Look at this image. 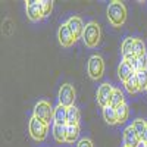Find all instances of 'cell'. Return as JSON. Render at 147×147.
I'll list each match as a JSON object with an SVG mask.
<instances>
[{
	"label": "cell",
	"mask_w": 147,
	"mask_h": 147,
	"mask_svg": "<svg viewBox=\"0 0 147 147\" xmlns=\"http://www.w3.org/2000/svg\"><path fill=\"white\" fill-rule=\"evenodd\" d=\"M107 19L112 27H122L127 21V7L125 5L119 2V0H113L107 6Z\"/></svg>",
	"instance_id": "1"
},
{
	"label": "cell",
	"mask_w": 147,
	"mask_h": 147,
	"mask_svg": "<svg viewBox=\"0 0 147 147\" xmlns=\"http://www.w3.org/2000/svg\"><path fill=\"white\" fill-rule=\"evenodd\" d=\"M100 37H102V31H100V27L99 24L91 21L85 25V30H84V35H82V41L87 47H96L97 44L100 43Z\"/></svg>",
	"instance_id": "2"
},
{
	"label": "cell",
	"mask_w": 147,
	"mask_h": 147,
	"mask_svg": "<svg viewBox=\"0 0 147 147\" xmlns=\"http://www.w3.org/2000/svg\"><path fill=\"white\" fill-rule=\"evenodd\" d=\"M53 112H55V107H52V105L47 100H40L34 107V115L32 116L49 125L50 121H53Z\"/></svg>",
	"instance_id": "3"
},
{
	"label": "cell",
	"mask_w": 147,
	"mask_h": 147,
	"mask_svg": "<svg viewBox=\"0 0 147 147\" xmlns=\"http://www.w3.org/2000/svg\"><path fill=\"white\" fill-rule=\"evenodd\" d=\"M28 129H30V136H31L32 140H35V141H44L46 137H47V132H49V125L32 116L30 119Z\"/></svg>",
	"instance_id": "4"
},
{
	"label": "cell",
	"mask_w": 147,
	"mask_h": 147,
	"mask_svg": "<svg viewBox=\"0 0 147 147\" xmlns=\"http://www.w3.org/2000/svg\"><path fill=\"white\" fill-rule=\"evenodd\" d=\"M87 72H88V77L91 80H100L103 77V72H105V62L103 59L99 55H93L88 59V65H87Z\"/></svg>",
	"instance_id": "5"
},
{
	"label": "cell",
	"mask_w": 147,
	"mask_h": 147,
	"mask_svg": "<svg viewBox=\"0 0 147 147\" xmlns=\"http://www.w3.org/2000/svg\"><path fill=\"white\" fill-rule=\"evenodd\" d=\"M74 102H75V88H74L72 84L65 82L59 90V105L71 107L74 106Z\"/></svg>",
	"instance_id": "6"
},
{
	"label": "cell",
	"mask_w": 147,
	"mask_h": 147,
	"mask_svg": "<svg viewBox=\"0 0 147 147\" xmlns=\"http://www.w3.org/2000/svg\"><path fill=\"white\" fill-rule=\"evenodd\" d=\"M112 93H113V87H112V85L107 84V82L102 84L100 87L97 88V103H99L102 107L109 106L110 97H112Z\"/></svg>",
	"instance_id": "7"
},
{
	"label": "cell",
	"mask_w": 147,
	"mask_h": 147,
	"mask_svg": "<svg viewBox=\"0 0 147 147\" xmlns=\"http://www.w3.org/2000/svg\"><path fill=\"white\" fill-rule=\"evenodd\" d=\"M122 140H124V147H138L141 144V138L136 132V129L132 128V125H129L124 129V137H122Z\"/></svg>",
	"instance_id": "8"
},
{
	"label": "cell",
	"mask_w": 147,
	"mask_h": 147,
	"mask_svg": "<svg viewBox=\"0 0 147 147\" xmlns=\"http://www.w3.org/2000/svg\"><path fill=\"white\" fill-rule=\"evenodd\" d=\"M57 38H59V43L62 44L63 47H71L74 43H75V37L72 35L69 27L66 25V22L62 24V25L59 27V31H57Z\"/></svg>",
	"instance_id": "9"
},
{
	"label": "cell",
	"mask_w": 147,
	"mask_h": 147,
	"mask_svg": "<svg viewBox=\"0 0 147 147\" xmlns=\"http://www.w3.org/2000/svg\"><path fill=\"white\" fill-rule=\"evenodd\" d=\"M66 25L69 27L72 35L75 37V40L78 38H82V35H84V24H82V19L80 16H71L68 21H66Z\"/></svg>",
	"instance_id": "10"
},
{
	"label": "cell",
	"mask_w": 147,
	"mask_h": 147,
	"mask_svg": "<svg viewBox=\"0 0 147 147\" xmlns=\"http://www.w3.org/2000/svg\"><path fill=\"white\" fill-rule=\"evenodd\" d=\"M27 16L31 22H38V21L43 19V12H41L40 2L28 0L27 2Z\"/></svg>",
	"instance_id": "11"
},
{
	"label": "cell",
	"mask_w": 147,
	"mask_h": 147,
	"mask_svg": "<svg viewBox=\"0 0 147 147\" xmlns=\"http://www.w3.org/2000/svg\"><path fill=\"white\" fill-rule=\"evenodd\" d=\"M66 121H68V107H65L62 105H57L55 107V112H53V124L66 125Z\"/></svg>",
	"instance_id": "12"
},
{
	"label": "cell",
	"mask_w": 147,
	"mask_h": 147,
	"mask_svg": "<svg viewBox=\"0 0 147 147\" xmlns=\"http://www.w3.org/2000/svg\"><path fill=\"white\" fill-rule=\"evenodd\" d=\"M134 74H136V71L132 69V66L128 62H125V60H122L121 65L118 66V77H119V80L122 82H125L134 75Z\"/></svg>",
	"instance_id": "13"
},
{
	"label": "cell",
	"mask_w": 147,
	"mask_h": 147,
	"mask_svg": "<svg viewBox=\"0 0 147 147\" xmlns=\"http://www.w3.org/2000/svg\"><path fill=\"white\" fill-rule=\"evenodd\" d=\"M103 118H105V121L107 122L109 125L119 124V122H118V115H116V109L112 107L110 105L106 106V107H103Z\"/></svg>",
	"instance_id": "14"
},
{
	"label": "cell",
	"mask_w": 147,
	"mask_h": 147,
	"mask_svg": "<svg viewBox=\"0 0 147 147\" xmlns=\"http://www.w3.org/2000/svg\"><path fill=\"white\" fill-rule=\"evenodd\" d=\"M125 103V97H124V93H122L119 88H113V93H112V97H110V106L118 109L119 106H122Z\"/></svg>",
	"instance_id": "15"
},
{
	"label": "cell",
	"mask_w": 147,
	"mask_h": 147,
	"mask_svg": "<svg viewBox=\"0 0 147 147\" xmlns=\"http://www.w3.org/2000/svg\"><path fill=\"white\" fill-rule=\"evenodd\" d=\"M53 137L57 143H65L66 141V125L53 124Z\"/></svg>",
	"instance_id": "16"
},
{
	"label": "cell",
	"mask_w": 147,
	"mask_h": 147,
	"mask_svg": "<svg viewBox=\"0 0 147 147\" xmlns=\"http://www.w3.org/2000/svg\"><path fill=\"white\" fill-rule=\"evenodd\" d=\"M66 125H80V110L75 106L68 107V121Z\"/></svg>",
	"instance_id": "17"
},
{
	"label": "cell",
	"mask_w": 147,
	"mask_h": 147,
	"mask_svg": "<svg viewBox=\"0 0 147 147\" xmlns=\"http://www.w3.org/2000/svg\"><path fill=\"white\" fill-rule=\"evenodd\" d=\"M80 136V125H66V143H74Z\"/></svg>",
	"instance_id": "18"
},
{
	"label": "cell",
	"mask_w": 147,
	"mask_h": 147,
	"mask_svg": "<svg viewBox=\"0 0 147 147\" xmlns=\"http://www.w3.org/2000/svg\"><path fill=\"white\" fill-rule=\"evenodd\" d=\"M124 85H125L127 91H128V93H131V94H136V93H138V91H140V87H138V80H137V75H136V74H134V75H132L128 81H125V82H124Z\"/></svg>",
	"instance_id": "19"
},
{
	"label": "cell",
	"mask_w": 147,
	"mask_h": 147,
	"mask_svg": "<svg viewBox=\"0 0 147 147\" xmlns=\"http://www.w3.org/2000/svg\"><path fill=\"white\" fill-rule=\"evenodd\" d=\"M132 55L136 57H141L146 56V44L143 40L136 38V43H134V49H132Z\"/></svg>",
	"instance_id": "20"
},
{
	"label": "cell",
	"mask_w": 147,
	"mask_h": 147,
	"mask_svg": "<svg viewBox=\"0 0 147 147\" xmlns=\"http://www.w3.org/2000/svg\"><path fill=\"white\" fill-rule=\"evenodd\" d=\"M116 115H118V122L119 124H124V122L127 121L128 115H129V109H128V105L124 103L122 106H119L116 109Z\"/></svg>",
	"instance_id": "21"
},
{
	"label": "cell",
	"mask_w": 147,
	"mask_h": 147,
	"mask_svg": "<svg viewBox=\"0 0 147 147\" xmlns=\"http://www.w3.org/2000/svg\"><path fill=\"white\" fill-rule=\"evenodd\" d=\"M134 43H136V38H132V37H128V38L124 40V43H122V56L132 55Z\"/></svg>",
	"instance_id": "22"
},
{
	"label": "cell",
	"mask_w": 147,
	"mask_h": 147,
	"mask_svg": "<svg viewBox=\"0 0 147 147\" xmlns=\"http://www.w3.org/2000/svg\"><path fill=\"white\" fill-rule=\"evenodd\" d=\"M137 75V80H138V87H140V91H144L147 88V71H140V72H136Z\"/></svg>",
	"instance_id": "23"
},
{
	"label": "cell",
	"mask_w": 147,
	"mask_h": 147,
	"mask_svg": "<svg viewBox=\"0 0 147 147\" xmlns=\"http://www.w3.org/2000/svg\"><path fill=\"white\" fill-rule=\"evenodd\" d=\"M146 125H147V122L144 121V119H136L132 122V128L136 129V132L140 136V138H141V136L144 134V129H146Z\"/></svg>",
	"instance_id": "24"
},
{
	"label": "cell",
	"mask_w": 147,
	"mask_h": 147,
	"mask_svg": "<svg viewBox=\"0 0 147 147\" xmlns=\"http://www.w3.org/2000/svg\"><path fill=\"white\" fill-rule=\"evenodd\" d=\"M40 6H41V12H43V18H46V16H49V15L52 13V10H53V2H50V0H41Z\"/></svg>",
	"instance_id": "25"
},
{
	"label": "cell",
	"mask_w": 147,
	"mask_h": 147,
	"mask_svg": "<svg viewBox=\"0 0 147 147\" xmlns=\"http://www.w3.org/2000/svg\"><path fill=\"white\" fill-rule=\"evenodd\" d=\"M140 71H147V57L141 56L137 59V72Z\"/></svg>",
	"instance_id": "26"
},
{
	"label": "cell",
	"mask_w": 147,
	"mask_h": 147,
	"mask_svg": "<svg viewBox=\"0 0 147 147\" xmlns=\"http://www.w3.org/2000/svg\"><path fill=\"white\" fill-rule=\"evenodd\" d=\"M77 147H94V146H93V141L90 138H82V140H80Z\"/></svg>",
	"instance_id": "27"
},
{
	"label": "cell",
	"mask_w": 147,
	"mask_h": 147,
	"mask_svg": "<svg viewBox=\"0 0 147 147\" xmlns=\"http://www.w3.org/2000/svg\"><path fill=\"white\" fill-rule=\"evenodd\" d=\"M141 143L147 144V125H146V129H144V134L141 136Z\"/></svg>",
	"instance_id": "28"
},
{
	"label": "cell",
	"mask_w": 147,
	"mask_h": 147,
	"mask_svg": "<svg viewBox=\"0 0 147 147\" xmlns=\"http://www.w3.org/2000/svg\"><path fill=\"white\" fill-rule=\"evenodd\" d=\"M144 147H147V144H144Z\"/></svg>",
	"instance_id": "29"
},
{
	"label": "cell",
	"mask_w": 147,
	"mask_h": 147,
	"mask_svg": "<svg viewBox=\"0 0 147 147\" xmlns=\"http://www.w3.org/2000/svg\"><path fill=\"white\" fill-rule=\"evenodd\" d=\"M146 93H147V88H146Z\"/></svg>",
	"instance_id": "30"
}]
</instances>
